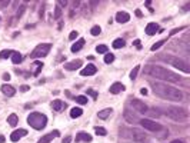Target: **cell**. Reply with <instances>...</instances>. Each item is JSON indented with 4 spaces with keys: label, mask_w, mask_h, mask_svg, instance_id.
Listing matches in <instances>:
<instances>
[{
    "label": "cell",
    "mask_w": 190,
    "mask_h": 143,
    "mask_svg": "<svg viewBox=\"0 0 190 143\" xmlns=\"http://www.w3.org/2000/svg\"><path fill=\"white\" fill-rule=\"evenodd\" d=\"M150 86H152L154 94H157L159 97H162V99H164V100L180 102V100L183 99V93H182L177 87H173V86H170V84L150 80Z\"/></svg>",
    "instance_id": "1"
},
{
    "label": "cell",
    "mask_w": 190,
    "mask_h": 143,
    "mask_svg": "<svg viewBox=\"0 0 190 143\" xmlns=\"http://www.w3.org/2000/svg\"><path fill=\"white\" fill-rule=\"evenodd\" d=\"M144 75L156 77V79H160V80L172 82V83H176L180 80V76L176 75L174 72L167 70V69H164V67L156 66V65H147V66H144Z\"/></svg>",
    "instance_id": "2"
},
{
    "label": "cell",
    "mask_w": 190,
    "mask_h": 143,
    "mask_svg": "<svg viewBox=\"0 0 190 143\" xmlns=\"http://www.w3.org/2000/svg\"><path fill=\"white\" fill-rule=\"evenodd\" d=\"M27 123L36 129V130H42L46 123H47V117L43 115V113H39V112H34V113H30L27 116Z\"/></svg>",
    "instance_id": "3"
},
{
    "label": "cell",
    "mask_w": 190,
    "mask_h": 143,
    "mask_svg": "<svg viewBox=\"0 0 190 143\" xmlns=\"http://www.w3.org/2000/svg\"><path fill=\"white\" fill-rule=\"evenodd\" d=\"M166 115H167L170 119H173L174 122H186L187 117H189L187 110L183 109V107H177V106L167 107V109H166Z\"/></svg>",
    "instance_id": "4"
},
{
    "label": "cell",
    "mask_w": 190,
    "mask_h": 143,
    "mask_svg": "<svg viewBox=\"0 0 190 143\" xmlns=\"http://www.w3.org/2000/svg\"><path fill=\"white\" fill-rule=\"evenodd\" d=\"M163 60H166V62H169L170 65H173L174 67H177L179 70H182L183 73H190V67H189V65L186 63L185 60H182V59H179V57H162Z\"/></svg>",
    "instance_id": "5"
},
{
    "label": "cell",
    "mask_w": 190,
    "mask_h": 143,
    "mask_svg": "<svg viewBox=\"0 0 190 143\" xmlns=\"http://www.w3.org/2000/svg\"><path fill=\"white\" fill-rule=\"evenodd\" d=\"M52 49V44L50 43H43V44H39L36 49L33 50L30 53V57L32 59H39V57H43V56H47V53Z\"/></svg>",
    "instance_id": "6"
},
{
    "label": "cell",
    "mask_w": 190,
    "mask_h": 143,
    "mask_svg": "<svg viewBox=\"0 0 190 143\" xmlns=\"http://www.w3.org/2000/svg\"><path fill=\"white\" fill-rule=\"evenodd\" d=\"M140 125L144 127V129L150 130V132H159V130H162V126H160L159 123H156V122L150 120V119H141Z\"/></svg>",
    "instance_id": "7"
},
{
    "label": "cell",
    "mask_w": 190,
    "mask_h": 143,
    "mask_svg": "<svg viewBox=\"0 0 190 143\" xmlns=\"http://www.w3.org/2000/svg\"><path fill=\"white\" fill-rule=\"evenodd\" d=\"M130 105H131V107H133L135 110H137L139 113H146L147 110H149V107L144 105V102H141V100H139V99L131 100Z\"/></svg>",
    "instance_id": "8"
},
{
    "label": "cell",
    "mask_w": 190,
    "mask_h": 143,
    "mask_svg": "<svg viewBox=\"0 0 190 143\" xmlns=\"http://www.w3.org/2000/svg\"><path fill=\"white\" fill-rule=\"evenodd\" d=\"M146 133L140 129H131V140L135 142H144L146 140Z\"/></svg>",
    "instance_id": "9"
},
{
    "label": "cell",
    "mask_w": 190,
    "mask_h": 143,
    "mask_svg": "<svg viewBox=\"0 0 190 143\" xmlns=\"http://www.w3.org/2000/svg\"><path fill=\"white\" fill-rule=\"evenodd\" d=\"M59 135H60L59 130H53V132H50V133H47V135H44L43 138L40 139V140H39L37 143H50L54 138H57Z\"/></svg>",
    "instance_id": "10"
},
{
    "label": "cell",
    "mask_w": 190,
    "mask_h": 143,
    "mask_svg": "<svg viewBox=\"0 0 190 143\" xmlns=\"http://www.w3.org/2000/svg\"><path fill=\"white\" fill-rule=\"evenodd\" d=\"M96 72H97V67L94 65H87V67L81 69L80 75L81 76H93V75H96Z\"/></svg>",
    "instance_id": "11"
},
{
    "label": "cell",
    "mask_w": 190,
    "mask_h": 143,
    "mask_svg": "<svg viewBox=\"0 0 190 143\" xmlns=\"http://www.w3.org/2000/svg\"><path fill=\"white\" fill-rule=\"evenodd\" d=\"M26 135H27V130H24V129L14 130V132L10 135V140H11V142H17L19 139H22L23 136H26Z\"/></svg>",
    "instance_id": "12"
},
{
    "label": "cell",
    "mask_w": 190,
    "mask_h": 143,
    "mask_svg": "<svg viewBox=\"0 0 190 143\" xmlns=\"http://www.w3.org/2000/svg\"><path fill=\"white\" fill-rule=\"evenodd\" d=\"M130 20V14L129 13H126V11H119L117 14H116V22H119V23H127Z\"/></svg>",
    "instance_id": "13"
},
{
    "label": "cell",
    "mask_w": 190,
    "mask_h": 143,
    "mask_svg": "<svg viewBox=\"0 0 190 143\" xmlns=\"http://www.w3.org/2000/svg\"><path fill=\"white\" fill-rule=\"evenodd\" d=\"M81 65H83V62L80 59H77V60H73L70 63H66L65 67H66V70H76V69L81 67Z\"/></svg>",
    "instance_id": "14"
},
{
    "label": "cell",
    "mask_w": 190,
    "mask_h": 143,
    "mask_svg": "<svg viewBox=\"0 0 190 143\" xmlns=\"http://www.w3.org/2000/svg\"><path fill=\"white\" fill-rule=\"evenodd\" d=\"M125 119L129 122V123H136V122H140V119H139V117H137L135 113H131L129 109L125 110Z\"/></svg>",
    "instance_id": "15"
},
{
    "label": "cell",
    "mask_w": 190,
    "mask_h": 143,
    "mask_svg": "<svg viewBox=\"0 0 190 143\" xmlns=\"http://www.w3.org/2000/svg\"><path fill=\"white\" fill-rule=\"evenodd\" d=\"M123 90H125V84H122V83H119V82L113 83V84L110 86V93H113V94H119L120 92H123Z\"/></svg>",
    "instance_id": "16"
},
{
    "label": "cell",
    "mask_w": 190,
    "mask_h": 143,
    "mask_svg": "<svg viewBox=\"0 0 190 143\" xmlns=\"http://www.w3.org/2000/svg\"><path fill=\"white\" fill-rule=\"evenodd\" d=\"M2 92H3V94L11 97V96H14V93H16V89L13 87V86H10V84H3L2 86Z\"/></svg>",
    "instance_id": "17"
},
{
    "label": "cell",
    "mask_w": 190,
    "mask_h": 143,
    "mask_svg": "<svg viewBox=\"0 0 190 143\" xmlns=\"http://www.w3.org/2000/svg\"><path fill=\"white\" fill-rule=\"evenodd\" d=\"M159 32V26L157 23H149L146 26V33L149 34V36H153V34H157Z\"/></svg>",
    "instance_id": "18"
},
{
    "label": "cell",
    "mask_w": 190,
    "mask_h": 143,
    "mask_svg": "<svg viewBox=\"0 0 190 143\" xmlns=\"http://www.w3.org/2000/svg\"><path fill=\"white\" fill-rule=\"evenodd\" d=\"M76 142H92V136L86 132H80V133H77Z\"/></svg>",
    "instance_id": "19"
},
{
    "label": "cell",
    "mask_w": 190,
    "mask_h": 143,
    "mask_svg": "<svg viewBox=\"0 0 190 143\" xmlns=\"http://www.w3.org/2000/svg\"><path fill=\"white\" fill-rule=\"evenodd\" d=\"M52 106H53V110L60 112L62 109H65V107H66V103H65V102H62V100H59V99H56V100H53Z\"/></svg>",
    "instance_id": "20"
},
{
    "label": "cell",
    "mask_w": 190,
    "mask_h": 143,
    "mask_svg": "<svg viewBox=\"0 0 190 143\" xmlns=\"http://www.w3.org/2000/svg\"><path fill=\"white\" fill-rule=\"evenodd\" d=\"M112 113H113V109H110V107H109V109H103V110H100V112L97 113V116H99V119H102V120H104V119H107V117H109L110 115H112Z\"/></svg>",
    "instance_id": "21"
},
{
    "label": "cell",
    "mask_w": 190,
    "mask_h": 143,
    "mask_svg": "<svg viewBox=\"0 0 190 143\" xmlns=\"http://www.w3.org/2000/svg\"><path fill=\"white\" fill-rule=\"evenodd\" d=\"M120 138L129 139V140H131V129H127V127H122V129H120Z\"/></svg>",
    "instance_id": "22"
},
{
    "label": "cell",
    "mask_w": 190,
    "mask_h": 143,
    "mask_svg": "<svg viewBox=\"0 0 190 143\" xmlns=\"http://www.w3.org/2000/svg\"><path fill=\"white\" fill-rule=\"evenodd\" d=\"M83 46H84V40H83V39H79L76 43L71 46V52H73V53H77V52H79Z\"/></svg>",
    "instance_id": "23"
},
{
    "label": "cell",
    "mask_w": 190,
    "mask_h": 143,
    "mask_svg": "<svg viewBox=\"0 0 190 143\" xmlns=\"http://www.w3.org/2000/svg\"><path fill=\"white\" fill-rule=\"evenodd\" d=\"M11 57V62L14 63V65H19V63H22L23 60V56L19 53V52H13V55L10 56Z\"/></svg>",
    "instance_id": "24"
},
{
    "label": "cell",
    "mask_w": 190,
    "mask_h": 143,
    "mask_svg": "<svg viewBox=\"0 0 190 143\" xmlns=\"http://www.w3.org/2000/svg\"><path fill=\"white\" fill-rule=\"evenodd\" d=\"M81 115H83V110H81L80 107H73V109L70 110V117H73V119L80 117Z\"/></svg>",
    "instance_id": "25"
},
{
    "label": "cell",
    "mask_w": 190,
    "mask_h": 143,
    "mask_svg": "<svg viewBox=\"0 0 190 143\" xmlns=\"http://www.w3.org/2000/svg\"><path fill=\"white\" fill-rule=\"evenodd\" d=\"M7 122H9V125H10V126H16L17 122H19V119H17V116L14 115V113H11V115L7 117Z\"/></svg>",
    "instance_id": "26"
},
{
    "label": "cell",
    "mask_w": 190,
    "mask_h": 143,
    "mask_svg": "<svg viewBox=\"0 0 190 143\" xmlns=\"http://www.w3.org/2000/svg\"><path fill=\"white\" fill-rule=\"evenodd\" d=\"M123 46H125V40H123V39H116V40L113 42L114 49H122Z\"/></svg>",
    "instance_id": "27"
},
{
    "label": "cell",
    "mask_w": 190,
    "mask_h": 143,
    "mask_svg": "<svg viewBox=\"0 0 190 143\" xmlns=\"http://www.w3.org/2000/svg\"><path fill=\"white\" fill-rule=\"evenodd\" d=\"M11 55H13V50H9V49L2 50V52H0V59H7V57H10Z\"/></svg>",
    "instance_id": "28"
},
{
    "label": "cell",
    "mask_w": 190,
    "mask_h": 143,
    "mask_svg": "<svg viewBox=\"0 0 190 143\" xmlns=\"http://www.w3.org/2000/svg\"><path fill=\"white\" fill-rule=\"evenodd\" d=\"M139 70H140V66L137 65L136 67H133V70L130 72V79L131 80H135L136 77H137V75H139Z\"/></svg>",
    "instance_id": "29"
},
{
    "label": "cell",
    "mask_w": 190,
    "mask_h": 143,
    "mask_svg": "<svg viewBox=\"0 0 190 143\" xmlns=\"http://www.w3.org/2000/svg\"><path fill=\"white\" fill-rule=\"evenodd\" d=\"M33 65H34V67H36V72H34V76H37L39 73H40V70H42V67H43V63H42V62H34Z\"/></svg>",
    "instance_id": "30"
},
{
    "label": "cell",
    "mask_w": 190,
    "mask_h": 143,
    "mask_svg": "<svg viewBox=\"0 0 190 143\" xmlns=\"http://www.w3.org/2000/svg\"><path fill=\"white\" fill-rule=\"evenodd\" d=\"M76 102L79 103V105H86L87 102H89V99H87L86 96H77V97H76Z\"/></svg>",
    "instance_id": "31"
},
{
    "label": "cell",
    "mask_w": 190,
    "mask_h": 143,
    "mask_svg": "<svg viewBox=\"0 0 190 143\" xmlns=\"http://www.w3.org/2000/svg\"><path fill=\"white\" fill-rule=\"evenodd\" d=\"M100 32H102L100 26H93L92 30H90V33H92L93 36H99V34H100Z\"/></svg>",
    "instance_id": "32"
},
{
    "label": "cell",
    "mask_w": 190,
    "mask_h": 143,
    "mask_svg": "<svg viewBox=\"0 0 190 143\" xmlns=\"http://www.w3.org/2000/svg\"><path fill=\"white\" fill-rule=\"evenodd\" d=\"M164 42H166V40H160V42H157V43H154V44L152 46V47H150V49H152V52H154V50L160 49V47H162L163 44H164Z\"/></svg>",
    "instance_id": "33"
},
{
    "label": "cell",
    "mask_w": 190,
    "mask_h": 143,
    "mask_svg": "<svg viewBox=\"0 0 190 143\" xmlns=\"http://www.w3.org/2000/svg\"><path fill=\"white\" fill-rule=\"evenodd\" d=\"M96 50H97V53H107V46L106 44H99Z\"/></svg>",
    "instance_id": "34"
},
{
    "label": "cell",
    "mask_w": 190,
    "mask_h": 143,
    "mask_svg": "<svg viewBox=\"0 0 190 143\" xmlns=\"http://www.w3.org/2000/svg\"><path fill=\"white\" fill-rule=\"evenodd\" d=\"M94 132H96V135H100V136H106V135H107V132H106L104 127H96Z\"/></svg>",
    "instance_id": "35"
},
{
    "label": "cell",
    "mask_w": 190,
    "mask_h": 143,
    "mask_svg": "<svg viewBox=\"0 0 190 143\" xmlns=\"http://www.w3.org/2000/svg\"><path fill=\"white\" fill-rule=\"evenodd\" d=\"M113 60H114V55H112V53H106V56H104V62H106V63H112Z\"/></svg>",
    "instance_id": "36"
},
{
    "label": "cell",
    "mask_w": 190,
    "mask_h": 143,
    "mask_svg": "<svg viewBox=\"0 0 190 143\" xmlns=\"http://www.w3.org/2000/svg\"><path fill=\"white\" fill-rule=\"evenodd\" d=\"M62 16V9H60L59 6H56V9H54V19H60Z\"/></svg>",
    "instance_id": "37"
},
{
    "label": "cell",
    "mask_w": 190,
    "mask_h": 143,
    "mask_svg": "<svg viewBox=\"0 0 190 143\" xmlns=\"http://www.w3.org/2000/svg\"><path fill=\"white\" fill-rule=\"evenodd\" d=\"M87 94H89V96H92L93 99H97V92H94L93 89H89V90H87Z\"/></svg>",
    "instance_id": "38"
},
{
    "label": "cell",
    "mask_w": 190,
    "mask_h": 143,
    "mask_svg": "<svg viewBox=\"0 0 190 143\" xmlns=\"http://www.w3.org/2000/svg\"><path fill=\"white\" fill-rule=\"evenodd\" d=\"M77 36H79V32H76V30H73V32H71V33L69 34V39H70V40H74V39H76Z\"/></svg>",
    "instance_id": "39"
},
{
    "label": "cell",
    "mask_w": 190,
    "mask_h": 143,
    "mask_svg": "<svg viewBox=\"0 0 190 143\" xmlns=\"http://www.w3.org/2000/svg\"><path fill=\"white\" fill-rule=\"evenodd\" d=\"M186 27H179V29H174V30H172V33H170V36H173V34L179 33V32H182V30H185Z\"/></svg>",
    "instance_id": "40"
},
{
    "label": "cell",
    "mask_w": 190,
    "mask_h": 143,
    "mask_svg": "<svg viewBox=\"0 0 190 143\" xmlns=\"http://www.w3.org/2000/svg\"><path fill=\"white\" fill-rule=\"evenodd\" d=\"M57 6H59L60 9H62V7H66V6H67V2H63V0H60V2H57Z\"/></svg>",
    "instance_id": "41"
},
{
    "label": "cell",
    "mask_w": 190,
    "mask_h": 143,
    "mask_svg": "<svg viewBox=\"0 0 190 143\" xmlns=\"http://www.w3.org/2000/svg\"><path fill=\"white\" fill-rule=\"evenodd\" d=\"M133 44H135L137 49H141V42H140V40H135V42H133Z\"/></svg>",
    "instance_id": "42"
},
{
    "label": "cell",
    "mask_w": 190,
    "mask_h": 143,
    "mask_svg": "<svg viewBox=\"0 0 190 143\" xmlns=\"http://www.w3.org/2000/svg\"><path fill=\"white\" fill-rule=\"evenodd\" d=\"M27 90H30V87H29V86H26V84L20 86V92H23V93H24V92H27Z\"/></svg>",
    "instance_id": "43"
},
{
    "label": "cell",
    "mask_w": 190,
    "mask_h": 143,
    "mask_svg": "<svg viewBox=\"0 0 190 143\" xmlns=\"http://www.w3.org/2000/svg\"><path fill=\"white\" fill-rule=\"evenodd\" d=\"M71 142V136H66L65 139H63V142L62 143H70Z\"/></svg>",
    "instance_id": "44"
},
{
    "label": "cell",
    "mask_w": 190,
    "mask_h": 143,
    "mask_svg": "<svg viewBox=\"0 0 190 143\" xmlns=\"http://www.w3.org/2000/svg\"><path fill=\"white\" fill-rule=\"evenodd\" d=\"M3 79H5L6 82H9V80H10V75H9V73H5V75H3Z\"/></svg>",
    "instance_id": "45"
},
{
    "label": "cell",
    "mask_w": 190,
    "mask_h": 143,
    "mask_svg": "<svg viewBox=\"0 0 190 143\" xmlns=\"http://www.w3.org/2000/svg\"><path fill=\"white\" fill-rule=\"evenodd\" d=\"M9 6V2L6 0V2H0V7H7Z\"/></svg>",
    "instance_id": "46"
},
{
    "label": "cell",
    "mask_w": 190,
    "mask_h": 143,
    "mask_svg": "<svg viewBox=\"0 0 190 143\" xmlns=\"http://www.w3.org/2000/svg\"><path fill=\"white\" fill-rule=\"evenodd\" d=\"M23 11H24V7H20V11H17V17H20L23 14Z\"/></svg>",
    "instance_id": "47"
},
{
    "label": "cell",
    "mask_w": 190,
    "mask_h": 143,
    "mask_svg": "<svg viewBox=\"0 0 190 143\" xmlns=\"http://www.w3.org/2000/svg\"><path fill=\"white\" fill-rule=\"evenodd\" d=\"M140 93H141V94H144V96H146V94H147V89L141 87V89H140Z\"/></svg>",
    "instance_id": "48"
},
{
    "label": "cell",
    "mask_w": 190,
    "mask_h": 143,
    "mask_svg": "<svg viewBox=\"0 0 190 143\" xmlns=\"http://www.w3.org/2000/svg\"><path fill=\"white\" fill-rule=\"evenodd\" d=\"M136 16H137V17H141V11H140V10H136Z\"/></svg>",
    "instance_id": "49"
},
{
    "label": "cell",
    "mask_w": 190,
    "mask_h": 143,
    "mask_svg": "<svg viewBox=\"0 0 190 143\" xmlns=\"http://www.w3.org/2000/svg\"><path fill=\"white\" fill-rule=\"evenodd\" d=\"M6 142V138L5 136H0V143H5Z\"/></svg>",
    "instance_id": "50"
},
{
    "label": "cell",
    "mask_w": 190,
    "mask_h": 143,
    "mask_svg": "<svg viewBox=\"0 0 190 143\" xmlns=\"http://www.w3.org/2000/svg\"><path fill=\"white\" fill-rule=\"evenodd\" d=\"M172 143H183V142H182V140H173Z\"/></svg>",
    "instance_id": "51"
}]
</instances>
